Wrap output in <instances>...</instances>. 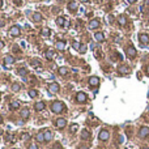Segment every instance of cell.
<instances>
[{
  "label": "cell",
  "instance_id": "1",
  "mask_svg": "<svg viewBox=\"0 0 149 149\" xmlns=\"http://www.w3.org/2000/svg\"><path fill=\"white\" fill-rule=\"evenodd\" d=\"M51 110H52V113L59 114V113H61L63 110H64V105H63V102H60V101H55L51 105Z\"/></svg>",
  "mask_w": 149,
  "mask_h": 149
},
{
  "label": "cell",
  "instance_id": "2",
  "mask_svg": "<svg viewBox=\"0 0 149 149\" xmlns=\"http://www.w3.org/2000/svg\"><path fill=\"white\" fill-rule=\"evenodd\" d=\"M109 137H110V134H109L107 130H102V131L99 132V135H98V139H99L101 141H107Z\"/></svg>",
  "mask_w": 149,
  "mask_h": 149
},
{
  "label": "cell",
  "instance_id": "3",
  "mask_svg": "<svg viewBox=\"0 0 149 149\" xmlns=\"http://www.w3.org/2000/svg\"><path fill=\"white\" fill-rule=\"evenodd\" d=\"M59 89H60V87H59L58 82H51V84L49 85V92H50V93H58Z\"/></svg>",
  "mask_w": 149,
  "mask_h": 149
},
{
  "label": "cell",
  "instance_id": "4",
  "mask_svg": "<svg viewBox=\"0 0 149 149\" xmlns=\"http://www.w3.org/2000/svg\"><path fill=\"white\" fill-rule=\"evenodd\" d=\"M76 101L80 102V103H84L85 101H87V94H85L84 92H79L76 94Z\"/></svg>",
  "mask_w": 149,
  "mask_h": 149
},
{
  "label": "cell",
  "instance_id": "5",
  "mask_svg": "<svg viewBox=\"0 0 149 149\" xmlns=\"http://www.w3.org/2000/svg\"><path fill=\"white\" fill-rule=\"evenodd\" d=\"M55 124H56L58 128H64V127L67 126V120L64 118H59V119H56Z\"/></svg>",
  "mask_w": 149,
  "mask_h": 149
},
{
  "label": "cell",
  "instance_id": "6",
  "mask_svg": "<svg viewBox=\"0 0 149 149\" xmlns=\"http://www.w3.org/2000/svg\"><path fill=\"white\" fill-rule=\"evenodd\" d=\"M148 135H149V128H148V127H141L140 131H139V136L141 139H145Z\"/></svg>",
  "mask_w": 149,
  "mask_h": 149
},
{
  "label": "cell",
  "instance_id": "7",
  "mask_svg": "<svg viewBox=\"0 0 149 149\" xmlns=\"http://www.w3.org/2000/svg\"><path fill=\"white\" fill-rule=\"evenodd\" d=\"M9 33H11L12 37H18V35L21 34V29H20L18 26H12L11 30H9Z\"/></svg>",
  "mask_w": 149,
  "mask_h": 149
},
{
  "label": "cell",
  "instance_id": "8",
  "mask_svg": "<svg viewBox=\"0 0 149 149\" xmlns=\"http://www.w3.org/2000/svg\"><path fill=\"white\" fill-rule=\"evenodd\" d=\"M126 52H127V56L131 58V59L136 56V50H135V47H134V46H130L128 49H127V51H126Z\"/></svg>",
  "mask_w": 149,
  "mask_h": 149
},
{
  "label": "cell",
  "instance_id": "9",
  "mask_svg": "<svg viewBox=\"0 0 149 149\" xmlns=\"http://www.w3.org/2000/svg\"><path fill=\"white\" fill-rule=\"evenodd\" d=\"M89 84H90V87H98V85H99V79L93 76V77L89 79Z\"/></svg>",
  "mask_w": 149,
  "mask_h": 149
},
{
  "label": "cell",
  "instance_id": "10",
  "mask_svg": "<svg viewBox=\"0 0 149 149\" xmlns=\"http://www.w3.org/2000/svg\"><path fill=\"white\" fill-rule=\"evenodd\" d=\"M45 107H46L45 102H37V103L34 105V109H35L37 111H42V110H45Z\"/></svg>",
  "mask_w": 149,
  "mask_h": 149
},
{
  "label": "cell",
  "instance_id": "11",
  "mask_svg": "<svg viewBox=\"0 0 149 149\" xmlns=\"http://www.w3.org/2000/svg\"><path fill=\"white\" fill-rule=\"evenodd\" d=\"M98 26H99V20H98V18H94V20L90 21V24H89V28H90V29H97Z\"/></svg>",
  "mask_w": 149,
  "mask_h": 149
},
{
  "label": "cell",
  "instance_id": "12",
  "mask_svg": "<svg viewBox=\"0 0 149 149\" xmlns=\"http://www.w3.org/2000/svg\"><path fill=\"white\" fill-rule=\"evenodd\" d=\"M139 41L141 42L143 45L148 43V42H149V37H148V34H140V35H139Z\"/></svg>",
  "mask_w": 149,
  "mask_h": 149
},
{
  "label": "cell",
  "instance_id": "13",
  "mask_svg": "<svg viewBox=\"0 0 149 149\" xmlns=\"http://www.w3.org/2000/svg\"><path fill=\"white\" fill-rule=\"evenodd\" d=\"M68 9H69L71 12H75V11L77 9V3L75 2V0H71V2L68 3Z\"/></svg>",
  "mask_w": 149,
  "mask_h": 149
},
{
  "label": "cell",
  "instance_id": "14",
  "mask_svg": "<svg viewBox=\"0 0 149 149\" xmlns=\"http://www.w3.org/2000/svg\"><path fill=\"white\" fill-rule=\"evenodd\" d=\"M55 47H56V50L63 51V50H64V47H66L64 41H59V42H56V43H55Z\"/></svg>",
  "mask_w": 149,
  "mask_h": 149
},
{
  "label": "cell",
  "instance_id": "15",
  "mask_svg": "<svg viewBox=\"0 0 149 149\" xmlns=\"http://www.w3.org/2000/svg\"><path fill=\"white\" fill-rule=\"evenodd\" d=\"M81 139H82V140L90 139V132H89L88 130H82V131H81Z\"/></svg>",
  "mask_w": 149,
  "mask_h": 149
},
{
  "label": "cell",
  "instance_id": "16",
  "mask_svg": "<svg viewBox=\"0 0 149 149\" xmlns=\"http://www.w3.org/2000/svg\"><path fill=\"white\" fill-rule=\"evenodd\" d=\"M43 134H45V141H50L52 139V132L50 130H45Z\"/></svg>",
  "mask_w": 149,
  "mask_h": 149
},
{
  "label": "cell",
  "instance_id": "17",
  "mask_svg": "<svg viewBox=\"0 0 149 149\" xmlns=\"http://www.w3.org/2000/svg\"><path fill=\"white\" fill-rule=\"evenodd\" d=\"M29 109H22V110H21V113H20V115H21V118H22V119H28L29 118Z\"/></svg>",
  "mask_w": 149,
  "mask_h": 149
},
{
  "label": "cell",
  "instance_id": "18",
  "mask_svg": "<svg viewBox=\"0 0 149 149\" xmlns=\"http://www.w3.org/2000/svg\"><path fill=\"white\" fill-rule=\"evenodd\" d=\"M94 38H96V41H97V42H102V41L105 39V35H103L101 32H97V33L94 34Z\"/></svg>",
  "mask_w": 149,
  "mask_h": 149
},
{
  "label": "cell",
  "instance_id": "19",
  "mask_svg": "<svg viewBox=\"0 0 149 149\" xmlns=\"http://www.w3.org/2000/svg\"><path fill=\"white\" fill-rule=\"evenodd\" d=\"M45 56H46V59H47V60H51V59L55 56V54H54V51H52V50H47V51L45 52Z\"/></svg>",
  "mask_w": 149,
  "mask_h": 149
},
{
  "label": "cell",
  "instance_id": "20",
  "mask_svg": "<svg viewBox=\"0 0 149 149\" xmlns=\"http://www.w3.org/2000/svg\"><path fill=\"white\" fill-rule=\"evenodd\" d=\"M4 61H5V64H13L14 63V58L13 56H11V55H8V56H5V59H4Z\"/></svg>",
  "mask_w": 149,
  "mask_h": 149
},
{
  "label": "cell",
  "instance_id": "21",
  "mask_svg": "<svg viewBox=\"0 0 149 149\" xmlns=\"http://www.w3.org/2000/svg\"><path fill=\"white\" fill-rule=\"evenodd\" d=\"M56 24H58L59 26H64V25H66V18H64V17H58V18H56Z\"/></svg>",
  "mask_w": 149,
  "mask_h": 149
},
{
  "label": "cell",
  "instance_id": "22",
  "mask_svg": "<svg viewBox=\"0 0 149 149\" xmlns=\"http://www.w3.org/2000/svg\"><path fill=\"white\" fill-rule=\"evenodd\" d=\"M68 72H69V69H68L67 67H60V68H59V73H60L61 76H66Z\"/></svg>",
  "mask_w": 149,
  "mask_h": 149
},
{
  "label": "cell",
  "instance_id": "23",
  "mask_svg": "<svg viewBox=\"0 0 149 149\" xmlns=\"http://www.w3.org/2000/svg\"><path fill=\"white\" fill-rule=\"evenodd\" d=\"M33 20L35 21V22H39V21H42V16H41V13H33Z\"/></svg>",
  "mask_w": 149,
  "mask_h": 149
},
{
  "label": "cell",
  "instance_id": "24",
  "mask_svg": "<svg viewBox=\"0 0 149 149\" xmlns=\"http://www.w3.org/2000/svg\"><path fill=\"white\" fill-rule=\"evenodd\" d=\"M118 22H119V25H126V22H127V18L124 17V16H120L119 18H118Z\"/></svg>",
  "mask_w": 149,
  "mask_h": 149
},
{
  "label": "cell",
  "instance_id": "25",
  "mask_svg": "<svg viewBox=\"0 0 149 149\" xmlns=\"http://www.w3.org/2000/svg\"><path fill=\"white\" fill-rule=\"evenodd\" d=\"M20 107V102L18 101H13L12 103H11V109L12 110H16V109H18Z\"/></svg>",
  "mask_w": 149,
  "mask_h": 149
},
{
  "label": "cell",
  "instance_id": "26",
  "mask_svg": "<svg viewBox=\"0 0 149 149\" xmlns=\"http://www.w3.org/2000/svg\"><path fill=\"white\" fill-rule=\"evenodd\" d=\"M20 89H21V87H20L18 82H13V84H12V90H13V92H18Z\"/></svg>",
  "mask_w": 149,
  "mask_h": 149
},
{
  "label": "cell",
  "instance_id": "27",
  "mask_svg": "<svg viewBox=\"0 0 149 149\" xmlns=\"http://www.w3.org/2000/svg\"><path fill=\"white\" fill-rule=\"evenodd\" d=\"M37 140H38L39 143L45 141V134H43V132H39V134L37 135Z\"/></svg>",
  "mask_w": 149,
  "mask_h": 149
},
{
  "label": "cell",
  "instance_id": "28",
  "mask_svg": "<svg viewBox=\"0 0 149 149\" xmlns=\"http://www.w3.org/2000/svg\"><path fill=\"white\" fill-rule=\"evenodd\" d=\"M37 94H38V92H37L35 89H30V90H29V97L35 98V97H37Z\"/></svg>",
  "mask_w": 149,
  "mask_h": 149
},
{
  "label": "cell",
  "instance_id": "29",
  "mask_svg": "<svg viewBox=\"0 0 149 149\" xmlns=\"http://www.w3.org/2000/svg\"><path fill=\"white\" fill-rule=\"evenodd\" d=\"M42 35H43V37L51 35V30H50V29H43V30H42Z\"/></svg>",
  "mask_w": 149,
  "mask_h": 149
},
{
  "label": "cell",
  "instance_id": "30",
  "mask_svg": "<svg viewBox=\"0 0 149 149\" xmlns=\"http://www.w3.org/2000/svg\"><path fill=\"white\" fill-rule=\"evenodd\" d=\"M17 72H18V75H20V76H22V77H24V76L26 75V72H28V71H26V68H20Z\"/></svg>",
  "mask_w": 149,
  "mask_h": 149
},
{
  "label": "cell",
  "instance_id": "31",
  "mask_svg": "<svg viewBox=\"0 0 149 149\" xmlns=\"http://www.w3.org/2000/svg\"><path fill=\"white\" fill-rule=\"evenodd\" d=\"M80 46H81V45H80L79 41H75L73 43H72V47H73L75 50H80Z\"/></svg>",
  "mask_w": 149,
  "mask_h": 149
},
{
  "label": "cell",
  "instance_id": "32",
  "mask_svg": "<svg viewBox=\"0 0 149 149\" xmlns=\"http://www.w3.org/2000/svg\"><path fill=\"white\" fill-rule=\"evenodd\" d=\"M77 130H79V126H77V124H72V126H71V128H69V131H71L72 134H75Z\"/></svg>",
  "mask_w": 149,
  "mask_h": 149
},
{
  "label": "cell",
  "instance_id": "33",
  "mask_svg": "<svg viewBox=\"0 0 149 149\" xmlns=\"http://www.w3.org/2000/svg\"><path fill=\"white\" fill-rule=\"evenodd\" d=\"M128 71H130L128 67H124V66H123V67H119V72H122V73H128Z\"/></svg>",
  "mask_w": 149,
  "mask_h": 149
},
{
  "label": "cell",
  "instance_id": "34",
  "mask_svg": "<svg viewBox=\"0 0 149 149\" xmlns=\"http://www.w3.org/2000/svg\"><path fill=\"white\" fill-rule=\"evenodd\" d=\"M5 140H7V141H11V143H13V140H14V137H13L12 135H7V137H5Z\"/></svg>",
  "mask_w": 149,
  "mask_h": 149
},
{
  "label": "cell",
  "instance_id": "35",
  "mask_svg": "<svg viewBox=\"0 0 149 149\" xmlns=\"http://www.w3.org/2000/svg\"><path fill=\"white\" fill-rule=\"evenodd\" d=\"M21 137H22V140H29V139H30V135H29V134H22V136H21Z\"/></svg>",
  "mask_w": 149,
  "mask_h": 149
},
{
  "label": "cell",
  "instance_id": "36",
  "mask_svg": "<svg viewBox=\"0 0 149 149\" xmlns=\"http://www.w3.org/2000/svg\"><path fill=\"white\" fill-rule=\"evenodd\" d=\"M80 51L84 54V52H87V46H85V45H81L80 46Z\"/></svg>",
  "mask_w": 149,
  "mask_h": 149
},
{
  "label": "cell",
  "instance_id": "37",
  "mask_svg": "<svg viewBox=\"0 0 149 149\" xmlns=\"http://www.w3.org/2000/svg\"><path fill=\"white\" fill-rule=\"evenodd\" d=\"M32 64H33L34 67H41V63H38V60H33Z\"/></svg>",
  "mask_w": 149,
  "mask_h": 149
},
{
  "label": "cell",
  "instance_id": "38",
  "mask_svg": "<svg viewBox=\"0 0 149 149\" xmlns=\"http://www.w3.org/2000/svg\"><path fill=\"white\" fill-rule=\"evenodd\" d=\"M54 149H63V148H61V145H60L59 143H56V144L54 145Z\"/></svg>",
  "mask_w": 149,
  "mask_h": 149
},
{
  "label": "cell",
  "instance_id": "39",
  "mask_svg": "<svg viewBox=\"0 0 149 149\" xmlns=\"http://www.w3.org/2000/svg\"><path fill=\"white\" fill-rule=\"evenodd\" d=\"M28 149H38V146H37V145H35V144H30V145H29V148H28Z\"/></svg>",
  "mask_w": 149,
  "mask_h": 149
},
{
  "label": "cell",
  "instance_id": "40",
  "mask_svg": "<svg viewBox=\"0 0 149 149\" xmlns=\"http://www.w3.org/2000/svg\"><path fill=\"white\" fill-rule=\"evenodd\" d=\"M124 141V137L123 136H119V143H123Z\"/></svg>",
  "mask_w": 149,
  "mask_h": 149
},
{
  "label": "cell",
  "instance_id": "41",
  "mask_svg": "<svg viewBox=\"0 0 149 149\" xmlns=\"http://www.w3.org/2000/svg\"><path fill=\"white\" fill-rule=\"evenodd\" d=\"M3 47H4V43H3V42H2V41H0V50H2Z\"/></svg>",
  "mask_w": 149,
  "mask_h": 149
},
{
  "label": "cell",
  "instance_id": "42",
  "mask_svg": "<svg viewBox=\"0 0 149 149\" xmlns=\"http://www.w3.org/2000/svg\"><path fill=\"white\" fill-rule=\"evenodd\" d=\"M127 2H128V3H130V4H134V3H135V2H136V0H127Z\"/></svg>",
  "mask_w": 149,
  "mask_h": 149
},
{
  "label": "cell",
  "instance_id": "43",
  "mask_svg": "<svg viewBox=\"0 0 149 149\" xmlns=\"http://www.w3.org/2000/svg\"><path fill=\"white\" fill-rule=\"evenodd\" d=\"M146 75H148V76H149V66H148V67H146Z\"/></svg>",
  "mask_w": 149,
  "mask_h": 149
},
{
  "label": "cell",
  "instance_id": "44",
  "mask_svg": "<svg viewBox=\"0 0 149 149\" xmlns=\"http://www.w3.org/2000/svg\"><path fill=\"white\" fill-rule=\"evenodd\" d=\"M82 3H89V0H81Z\"/></svg>",
  "mask_w": 149,
  "mask_h": 149
},
{
  "label": "cell",
  "instance_id": "45",
  "mask_svg": "<svg viewBox=\"0 0 149 149\" xmlns=\"http://www.w3.org/2000/svg\"><path fill=\"white\" fill-rule=\"evenodd\" d=\"M0 26H4V22H3V21H0Z\"/></svg>",
  "mask_w": 149,
  "mask_h": 149
},
{
  "label": "cell",
  "instance_id": "46",
  "mask_svg": "<svg viewBox=\"0 0 149 149\" xmlns=\"http://www.w3.org/2000/svg\"><path fill=\"white\" fill-rule=\"evenodd\" d=\"M3 5V0H0V7H2Z\"/></svg>",
  "mask_w": 149,
  "mask_h": 149
},
{
  "label": "cell",
  "instance_id": "47",
  "mask_svg": "<svg viewBox=\"0 0 149 149\" xmlns=\"http://www.w3.org/2000/svg\"><path fill=\"white\" fill-rule=\"evenodd\" d=\"M3 122V118H2V115H0V123H2Z\"/></svg>",
  "mask_w": 149,
  "mask_h": 149
},
{
  "label": "cell",
  "instance_id": "48",
  "mask_svg": "<svg viewBox=\"0 0 149 149\" xmlns=\"http://www.w3.org/2000/svg\"><path fill=\"white\" fill-rule=\"evenodd\" d=\"M80 149H87V148H85V146H80Z\"/></svg>",
  "mask_w": 149,
  "mask_h": 149
},
{
  "label": "cell",
  "instance_id": "49",
  "mask_svg": "<svg viewBox=\"0 0 149 149\" xmlns=\"http://www.w3.org/2000/svg\"><path fill=\"white\" fill-rule=\"evenodd\" d=\"M2 134H3V131H2V130H0V136H2Z\"/></svg>",
  "mask_w": 149,
  "mask_h": 149
},
{
  "label": "cell",
  "instance_id": "50",
  "mask_svg": "<svg viewBox=\"0 0 149 149\" xmlns=\"http://www.w3.org/2000/svg\"><path fill=\"white\" fill-rule=\"evenodd\" d=\"M143 149H148V148H143Z\"/></svg>",
  "mask_w": 149,
  "mask_h": 149
}]
</instances>
